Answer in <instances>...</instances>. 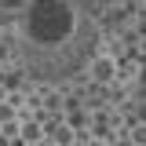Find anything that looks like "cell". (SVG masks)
I'll list each match as a JSON object with an SVG mask.
<instances>
[{
    "mask_svg": "<svg viewBox=\"0 0 146 146\" xmlns=\"http://www.w3.org/2000/svg\"><path fill=\"white\" fill-rule=\"evenodd\" d=\"M84 29V15L73 0H26V7L15 18L18 51L36 62V73L48 77V58H70L77 66V40Z\"/></svg>",
    "mask_w": 146,
    "mask_h": 146,
    "instance_id": "obj_1",
    "label": "cell"
},
{
    "mask_svg": "<svg viewBox=\"0 0 146 146\" xmlns=\"http://www.w3.org/2000/svg\"><path fill=\"white\" fill-rule=\"evenodd\" d=\"M88 70H91V77H95L99 84H110V80L117 77V58L102 51V55H95V58L88 62Z\"/></svg>",
    "mask_w": 146,
    "mask_h": 146,
    "instance_id": "obj_2",
    "label": "cell"
},
{
    "mask_svg": "<svg viewBox=\"0 0 146 146\" xmlns=\"http://www.w3.org/2000/svg\"><path fill=\"white\" fill-rule=\"evenodd\" d=\"M128 139H131L135 146H146V124H135L131 131H128Z\"/></svg>",
    "mask_w": 146,
    "mask_h": 146,
    "instance_id": "obj_3",
    "label": "cell"
},
{
    "mask_svg": "<svg viewBox=\"0 0 146 146\" xmlns=\"http://www.w3.org/2000/svg\"><path fill=\"white\" fill-rule=\"evenodd\" d=\"M110 146H135V143H131L124 131H121V135H113V143H110Z\"/></svg>",
    "mask_w": 146,
    "mask_h": 146,
    "instance_id": "obj_4",
    "label": "cell"
},
{
    "mask_svg": "<svg viewBox=\"0 0 146 146\" xmlns=\"http://www.w3.org/2000/svg\"><path fill=\"white\" fill-rule=\"evenodd\" d=\"M88 146H110V143H106V139H102V135H95V139H91Z\"/></svg>",
    "mask_w": 146,
    "mask_h": 146,
    "instance_id": "obj_5",
    "label": "cell"
}]
</instances>
